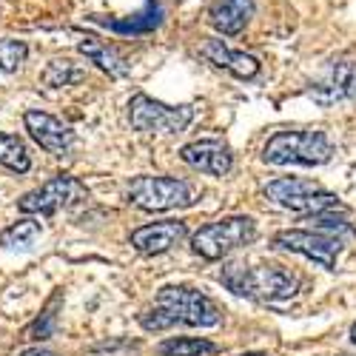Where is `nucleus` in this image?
I'll return each instance as SVG.
<instances>
[{
  "label": "nucleus",
  "instance_id": "7ed1b4c3",
  "mask_svg": "<svg viewBox=\"0 0 356 356\" xmlns=\"http://www.w3.org/2000/svg\"><path fill=\"white\" fill-rule=\"evenodd\" d=\"M334 157L328 134L314 131H277L262 145V160L268 165H325Z\"/></svg>",
  "mask_w": 356,
  "mask_h": 356
},
{
  "label": "nucleus",
  "instance_id": "1a4fd4ad",
  "mask_svg": "<svg viewBox=\"0 0 356 356\" xmlns=\"http://www.w3.org/2000/svg\"><path fill=\"white\" fill-rule=\"evenodd\" d=\"M274 245L291 254H300L322 268H337V259L342 254V236L322 234L314 228H288L274 234Z\"/></svg>",
  "mask_w": 356,
  "mask_h": 356
},
{
  "label": "nucleus",
  "instance_id": "bb28decb",
  "mask_svg": "<svg viewBox=\"0 0 356 356\" xmlns=\"http://www.w3.org/2000/svg\"><path fill=\"white\" fill-rule=\"evenodd\" d=\"M240 356H268V353H240Z\"/></svg>",
  "mask_w": 356,
  "mask_h": 356
},
{
  "label": "nucleus",
  "instance_id": "a878e982",
  "mask_svg": "<svg viewBox=\"0 0 356 356\" xmlns=\"http://www.w3.org/2000/svg\"><path fill=\"white\" fill-rule=\"evenodd\" d=\"M350 342H353V345H356V322H353V325H350Z\"/></svg>",
  "mask_w": 356,
  "mask_h": 356
},
{
  "label": "nucleus",
  "instance_id": "6e6552de",
  "mask_svg": "<svg viewBox=\"0 0 356 356\" xmlns=\"http://www.w3.org/2000/svg\"><path fill=\"white\" fill-rule=\"evenodd\" d=\"M88 200V188L72 174H57L49 183H43L40 188L29 191L17 200V209L23 214H40V217H51L60 209H74V205Z\"/></svg>",
  "mask_w": 356,
  "mask_h": 356
},
{
  "label": "nucleus",
  "instance_id": "412c9836",
  "mask_svg": "<svg viewBox=\"0 0 356 356\" xmlns=\"http://www.w3.org/2000/svg\"><path fill=\"white\" fill-rule=\"evenodd\" d=\"M57 305H60V293H54L49 300V305H46V311L26 328V337L32 342H46V339L54 337V328H57V314L54 311H57Z\"/></svg>",
  "mask_w": 356,
  "mask_h": 356
},
{
  "label": "nucleus",
  "instance_id": "dca6fc26",
  "mask_svg": "<svg viewBox=\"0 0 356 356\" xmlns=\"http://www.w3.org/2000/svg\"><path fill=\"white\" fill-rule=\"evenodd\" d=\"M77 49H80V54H86L88 60H92L100 72H106L108 77H114V80H120V77H126L129 74V63L123 60L120 54H117L108 43H103L100 38H95V35H86L80 43H77Z\"/></svg>",
  "mask_w": 356,
  "mask_h": 356
},
{
  "label": "nucleus",
  "instance_id": "4468645a",
  "mask_svg": "<svg viewBox=\"0 0 356 356\" xmlns=\"http://www.w3.org/2000/svg\"><path fill=\"white\" fill-rule=\"evenodd\" d=\"M200 54L209 63H214L217 69H225V72H231L234 77H240V80H254L259 74V60L257 57L245 54V51H231L225 46V40H217V38L205 40L200 46Z\"/></svg>",
  "mask_w": 356,
  "mask_h": 356
},
{
  "label": "nucleus",
  "instance_id": "a211bd4d",
  "mask_svg": "<svg viewBox=\"0 0 356 356\" xmlns=\"http://www.w3.org/2000/svg\"><path fill=\"white\" fill-rule=\"evenodd\" d=\"M80 80H86V69L80 63L69 60V57H54L40 74V83L46 88H66V86H74Z\"/></svg>",
  "mask_w": 356,
  "mask_h": 356
},
{
  "label": "nucleus",
  "instance_id": "2eb2a0df",
  "mask_svg": "<svg viewBox=\"0 0 356 356\" xmlns=\"http://www.w3.org/2000/svg\"><path fill=\"white\" fill-rule=\"evenodd\" d=\"M254 17V0H214L209 9V23L220 35H240Z\"/></svg>",
  "mask_w": 356,
  "mask_h": 356
},
{
  "label": "nucleus",
  "instance_id": "6ab92c4d",
  "mask_svg": "<svg viewBox=\"0 0 356 356\" xmlns=\"http://www.w3.org/2000/svg\"><path fill=\"white\" fill-rule=\"evenodd\" d=\"M0 165L12 174H29L32 168V157H29V148L20 137L0 131Z\"/></svg>",
  "mask_w": 356,
  "mask_h": 356
},
{
  "label": "nucleus",
  "instance_id": "aec40b11",
  "mask_svg": "<svg viewBox=\"0 0 356 356\" xmlns=\"http://www.w3.org/2000/svg\"><path fill=\"white\" fill-rule=\"evenodd\" d=\"M220 348L209 339H197V337H174L157 345V356H211Z\"/></svg>",
  "mask_w": 356,
  "mask_h": 356
},
{
  "label": "nucleus",
  "instance_id": "f8f14e48",
  "mask_svg": "<svg viewBox=\"0 0 356 356\" xmlns=\"http://www.w3.org/2000/svg\"><path fill=\"white\" fill-rule=\"evenodd\" d=\"M180 160L191 165L194 171L211 174V177H225L234 168V152L225 140L209 137V140H194L180 148Z\"/></svg>",
  "mask_w": 356,
  "mask_h": 356
},
{
  "label": "nucleus",
  "instance_id": "f3484780",
  "mask_svg": "<svg viewBox=\"0 0 356 356\" xmlns=\"http://www.w3.org/2000/svg\"><path fill=\"white\" fill-rule=\"evenodd\" d=\"M40 222L26 217V220H17L12 222L6 231H0V248H9V251H29L35 248V243L40 240Z\"/></svg>",
  "mask_w": 356,
  "mask_h": 356
},
{
  "label": "nucleus",
  "instance_id": "5701e85b",
  "mask_svg": "<svg viewBox=\"0 0 356 356\" xmlns=\"http://www.w3.org/2000/svg\"><path fill=\"white\" fill-rule=\"evenodd\" d=\"M29 57V46L23 40H12V38H0V72H17Z\"/></svg>",
  "mask_w": 356,
  "mask_h": 356
},
{
  "label": "nucleus",
  "instance_id": "20e7f679",
  "mask_svg": "<svg viewBox=\"0 0 356 356\" xmlns=\"http://www.w3.org/2000/svg\"><path fill=\"white\" fill-rule=\"evenodd\" d=\"M126 200L145 214H163L174 209H188L197 202V188L177 177H134L126 186Z\"/></svg>",
  "mask_w": 356,
  "mask_h": 356
},
{
  "label": "nucleus",
  "instance_id": "0eeeda50",
  "mask_svg": "<svg viewBox=\"0 0 356 356\" xmlns=\"http://www.w3.org/2000/svg\"><path fill=\"white\" fill-rule=\"evenodd\" d=\"M194 114L197 111L191 103L168 106L143 92L129 100V123L134 131H143V134H180L191 126Z\"/></svg>",
  "mask_w": 356,
  "mask_h": 356
},
{
  "label": "nucleus",
  "instance_id": "423d86ee",
  "mask_svg": "<svg viewBox=\"0 0 356 356\" xmlns=\"http://www.w3.org/2000/svg\"><path fill=\"white\" fill-rule=\"evenodd\" d=\"M265 200H271L274 205L293 214H316V211H328L339 209V197L328 188H322L314 180H302V177H280L271 180L262 188Z\"/></svg>",
  "mask_w": 356,
  "mask_h": 356
},
{
  "label": "nucleus",
  "instance_id": "f257e3e1",
  "mask_svg": "<svg viewBox=\"0 0 356 356\" xmlns=\"http://www.w3.org/2000/svg\"><path fill=\"white\" fill-rule=\"evenodd\" d=\"M140 328L148 334L168 331L174 325H188V328H214L222 322V311L214 300H209L202 291L186 285L160 288L154 302L137 314Z\"/></svg>",
  "mask_w": 356,
  "mask_h": 356
},
{
  "label": "nucleus",
  "instance_id": "393cba45",
  "mask_svg": "<svg viewBox=\"0 0 356 356\" xmlns=\"http://www.w3.org/2000/svg\"><path fill=\"white\" fill-rule=\"evenodd\" d=\"M17 356H57V353L49 350V348H26V350H20Z\"/></svg>",
  "mask_w": 356,
  "mask_h": 356
},
{
  "label": "nucleus",
  "instance_id": "4be33fe9",
  "mask_svg": "<svg viewBox=\"0 0 356 356\" xmlns=\"http://www.w3.org/2000/svg\"><path fill=\"white\" fill-rule=\"evenodd\" d=\"M337 209H328V211H316L308 222H311V228L314 231H322V234H334V236H353L356 234V228L345 220V217H337L334 214Z\"/></svg>",
  "mask_w": 356,
  "mask_h": 356
},
{
  "label": "nucleus",
  "instance_id": "f03ea898",
  "mask_svg": "<svg viewBox=\"0 0 356 356\" xmlns=\"http://www.w3.org/2000/svg\"><path fill=\"white\" fill-rule=\"evenodd\" d=\"M220 282L236 293L254 302H285L300 291V277L280 268V265H245L231 262L222 268Z\"/></svg>",
  "mask_w": 356,
  "mask_h": 356
},
{
  "label": "nucleus",
  "instance_id": "ddd939ff",
  "mask_svg": "<svg viewBox=\"0 0 356 356\" xmlns=\"http://www.w3.org/2000/svg\"><path fill=\"white\" fill-rule=\"evenodd\" d=\"M186 222L180 220H163V222H152V225H143L131 231V248L143 257H160L165 251H171L174 245H180L186 240Z\"/></svg>",
  "mask_w": 356,
  "mask_h": 356
},
{
  "label": "nucleus",
  "instance_id": "9b49d317",
  "mask_svg": "<svg viewBox=\"0 0 356 356\" xmlns=\"http://www.w3.org/2000/svg\"><path fill=\"white\" fill-rule=\"evenodd\" d=\"M308 97L325 108L356 97V60L353 57H339V60H334L331 69L325 72V77L308 88Z\"/></svg>",
  "mask_w": 356,
  "mask_h": 356
},
{
  "label": "nucleus",
  "instance_id": "39448f33",
  "mask_svg": "<svg viewBox=\"0 0 356 356\" xmlns=\"http://www.w3.org/2000/svg\"><path fill=\"white\" fill-rule=\"evenodd\" d=\"M254 240H257V220L245 217V214H236V217H222L217 222L202 225L191 236V248L202 259L217 262V259H225L236 248L251 245Z\"/></svg>",
  "mask_w": 356,
  "mask_h": 356
},
{
  "label": "nucleus",
  "instance_id": "b1692460",
  "mask_svg": "<svg viewBox=\"0 0 356 356\" xmlns=\"http://www.w3.org/2000/svg\"><path fill=\"white\" fill-rule=\"evenodd\" d=\"M140 353V342H129V339H114L106 345H97L88 356H137Z\"/></svg>",
  "mask_w": 356,
  "mask_h": 356
},
{
  "label": "nucleus",
  "instance_id": "9d476101",
  "mask_svg": "<svg viewBox=\"0 0 356 356\" xmlns=\"http://www.w3.org/2000/svg\"><path fill=\"white\" fill-rule=\"evenodd\" d=\"M23 126L32 134V140L54 157H66L72 152V145L77 143V134L72 131V126H66L54 114H46L40 108H29L23 114Z\"/></svg>",
  "mask_w": 356,
  "mask_h": 356
}]
</instances>
